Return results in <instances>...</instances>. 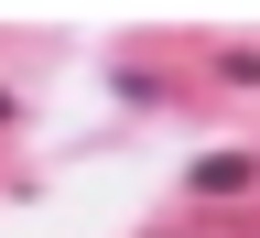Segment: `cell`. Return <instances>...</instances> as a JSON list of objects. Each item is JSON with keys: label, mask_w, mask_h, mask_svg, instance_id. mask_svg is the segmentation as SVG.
<instances>
[{"label": "cell", "mask_w": 260, "mask_h": 238, "mask_svg": "<svg viewBox=\"0 0 260 238\" xmlns=\"http://www.w3.org/2000/svg\"><path fill=\"white\" fill-rule=\"evenodd\" d=\"M195 195H249V152H217V162H195Z\"/></svg>", "instance_id": "1"}]
</instances>
